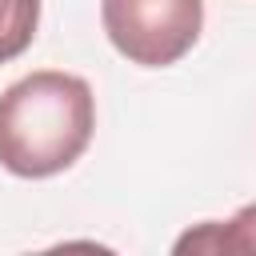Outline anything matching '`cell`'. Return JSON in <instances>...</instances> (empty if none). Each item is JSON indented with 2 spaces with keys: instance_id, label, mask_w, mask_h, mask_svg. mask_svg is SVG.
Masks as SVG:
<instances>
[{
  "instance_id": "cell-1",
  "label": "cell",
  "mask_w": 256,
  "mask_h": 256,
  "mask_svg": "<svg viewBox=\"0 0 256 256\" xmlns=\"http://www.w3.org/2000/svg\"><path fill=\"white\" fill-rule=\"evenodd\" d=\"M96 132V96L84 76L40 68L0 96V168L20 180H48L72 168Z\"/></svg>"
},
{
  "instance_id": "cell-2",
  "label": "cell",
  "mask_w": 256,
  "mask_h": 256,
  "mask_svg": "<svg viewBox=\"0 0 256 256\" xmlns=\"http://www.w3.org/2000/svg\"><path fill=\"white\" fill-rule=\"evenodd\" d=\"M108 44L140 68L184 60L204 32V0H100Z\"/></svg>"
},
{
  "instance_id": "cell-3",
  "label": "cell",
  "mask_w": 256,
  "mask_h": 256,
  "mask_svg": "<svg viewBox=\"0 0 256 256\" xmlns=\"http://www.w3.org/2000/svg\"><path fill=\"white\" fill-rule=\"evenodd\" d=\"M176 252H256V204H244L232 220H204L176 240Z\"/></svg>"
},
{
  "instance_id": "cell-4",
  "label": "cell",
  "mask_w": 256,
  "mask_h": 256,
  "mask_svg": "<svg viewBox=\"0 0 256 256\" xmlns=\"http://www.w3.org/2000/svg\"><path fill=\"white\" fill-rule=\"evenodd\" d=\"M40 28V0H0V64L24 56Z\"/></svg>"
}]
</instances>
